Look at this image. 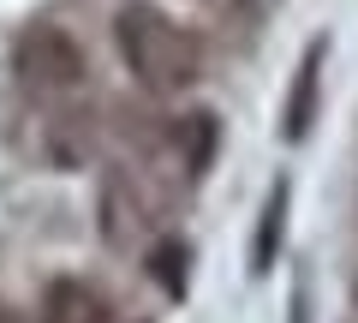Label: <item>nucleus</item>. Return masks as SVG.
I'll return each mask as SVG.
<instances>
[{"instance_id":"obj_7","label":"nucleus","mask_w":358,"mask_h":323,"mask_svg":"<svg viewBox=\"0 0 358 323\" xmlns=\"http://www.w3.org/2000/svg\"><path fill=\"white\" fill-rule=\"evenodd\" d=\"M215 144H221V120L215 114H185L179 120V156H185V174H203L215 162Z\"/></svg>"},{"instance_id":"obj_3","label":"nucleus","mask_w":358,"mask_h":323,"mask_svg":"<svg viewBox=\"0 0 358 323\" xmlns=\"http://www.w3.org/2000/svg\"><path fill=\"white\" fill-rule=\"evenodd\" d=\"M322 60H329V42H310L305 60L293 72V90H287V108H281V138L299 144L317 120V96H322Z\"/></svg>"},{"instance_id":"obj_2","label":"nucleus","mask_w":358,"mask_h":323,"mask_svg":"<svg viewBox=\"0 0 358 323\" xmlns=\"http://www.w3.org/2000/svg\"><path fill=\"white\" fill-rule=\"evenodd\" d=\"M13 72H18L24 90H42V96L78 90V84H84V48H78L72 30H60V25H30L24 36L13 42Z\"/></svg>"},{"instance_id":"obj_1","label":"nucleus","mask_w":358,"mask_h":323,"mask_svg":"<svg viewBox=\"0 0 358 323\" xmlns=\"http://www.w3.org/2000/svg\"><path fill=\"white\" fill-rule=\"evenodd\" d=\"M114 42H120L126 72L138 78L143 90H155V96L192 90L197 72H203V48H197V36L179 25V18H167L162 6H150V0H126V6H120Z\"/></svg>"},{"instance_id":"obj_9","label":"nucleus","mask_w":358,"mask_h":323,"mask_svg":"<svg viewBox=\"0 0 358 323\" xmlns=\"http://www.w3.org/2000/svg\"><path fill=\"white\" fill-rule=\"evenodd\" d=\"M0 323H6V311H0Z\"/></svg>"},{"instance_id":"obj_8","label":"nucleus","mask_w":358,"mask_h":323,"mask_svg":"<svg viewBox=\"0 0 358 323\" xmlns=\"http://www.w3.org/2000/svg\"><path fill=\"white\" fill-rule=\"evenodd\" d=\"M150 275H155V287H162L167 299H185V270H192V252H185V240H173V233H162L150 246Z\"/></svg>"},{"instance_id":"obj_5","label":"nucleus","mask_w":358,"mask_h":323,"mask_svg":"<svg viewBox=\"0 0 358 323\" xmlns=\"http://www.w3.org/2000/svg\"><path fill=\"white\" fill-rule=\"evenodd\" d=\"M42 323H108V299L90 282H54L48 299H42Z\"/></svg>"},{"instance_id":"obj_4","label":"nucleus","mask_w":358,"mask_h":323,"mask_svg":"<svg viewBox=\"0 0 358 323\" xmlns=\"http://www.w3.org/2000/svg\"><path fill=\"white\" fill-rule=\"evenodd\" d=\"M287 209H293V186L275 180L263 198V216H257V240H251V275H268L275 258H281V240H287Z\"/></svg>"},{"instance_id":"obj_6","label":"nucleus","mask_w":358,"mask_h":323,"mask_svg":"<svg viewBox=\"0 0 358 323\" xmlns=\"http://www.w3.org/2000/svg\"><path fill=\"white\" fill-rule=\"evenodd\" d=\"M138 221H143V204L131 198V180H126V174H114L108 192H102V233L114 240V246H126Z\"/></svg>"}]
</instances>
